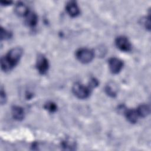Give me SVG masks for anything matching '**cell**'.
Wrapping results in <instances>:
<instances>
[{"mask_svg": "<svg viewBox=\"0 0 151 151\" xmlns=\"http://www.w3.org/2000/svg\"><path fill=\"white\" fill-rule=\"evenodd\" d=\"M22 54V50L19 47L11 49L8 54L1 58V68L5 71L11 70L19 61Z\"/></svg>", "mask_w": 151, "mask_h": 151, "instance_id": "6da1fadb", "label": "cell"}, {"mask_svg": "<svg viewBox=\"0 0 151 151\" xmlns=\"http://www.w3.org/2000/svg\"><path fill=\"white\" fill-rule=\"evenodd\" d=\"M77 59L83 63H88L93 59L94 52L87 48H81L76 52Z\"/></svg>", "mask_w": 151, "mask_h": 151, "instance_id": "7a4b0ae2", "label": "cell"}, {"mask_svg": "<svg viewBox=\"0 0 151 151\" xmlns=\"http://www.w3.org/2000/svg\"><path fill=\"white\" fill-rule=\"evenodd\" d=\"M73 92L79 99H86L90 93V88L79 83H76L73 87Z\"/></svg>", "mask_w": 151, "mask_h": 151, "instance_id": "3957f363", "label": "cell"}, {"mask_svg": "<svg viewBox=\"0 0 151 151\" xmlns=\"http://www.w3.org/2000/svg\"><path fill=\"white\" fill-rule=\"evenodd\" d=\"M116 45L119 50L123 51H129L131 50L132 47L129 40L124 36H120L117 38Z\"/></svg>", "mask_w": 151, "mask_h": 151, "instance_id": "277c9868", "label": "cell"}, {"mask_svg": "<svg viewBox=\"0 0 151 151\" xmlns=\"http://www.w3.org/2000/svg\"><path fill=\"white\" fill-rule=\"evenodd\" d=\"M123 65L122 61L117 58H111L109 61L110 70L114 74L119 73L123 67Z\"/></svg>", "mask_w": 151, "mask_h": 151, "instance_id": "5b68a950", "label": "cell"}, {"mask_svg": "<svg viewBox=\"0 0 151 151\" xmlns=\"http://www.w3.org/2000/svg\"><path fill=\"white\" fill-rule=\"evenodd\" d=\"M49 64L47 59L43 55L38 57L37 61V68L41 74H45L48 69Z\"/></svg>", "mask_w": 151, "mask_h": 151, "instance_id": "8992f818", "label": "cell"}, {"mask_svg": "<svg viewBox=\"0 0 151 151\" xmlns=\"http://www.w3.org/2000/svg\"><path fill=\"white\" fill-rule=\"evenodd\" d=\"M66 11L68 12V14L73 17H76L80 13L79 8L74 1H71L69 2L67 5H66Z\"/></svg>", "mask_w": 151, "mask_h": 151, "instance_id": "52a82bcc", "label": "cell"}, {"mask_svg": "<svg viewBox=\"0 0 151 151\" xmlns=\"http://www.w3.org/2000/svg\"><path fill=\"white\" fill-rule=\"evenodd\" d=\"M15 13L21 17H26L29 13L28 7L23 3H18L15 7Z\"/></svg>", "mask_w": 151, "mask_h": 151, "instance_id": "ba28073f", "label": "cell"}, {"mask_svg": "<svg viewBox=\"0 0 151 151\" xmlns=\"http://www.w3.org/2000/svg\"><path fill=\"white\" fill-rule=\"evenodd\" d=\"M12 114L15 119L21 120L24 117V111L21 107L14 106L12 109Z\"/></svg>", "mask_w": 151, "mask_h": 151, "instance_id": "9c48e42d", "label": "cell"}, {"mask_svg": "<svg viewBox=\"0 0 151 151\" xmlns=\"http://www.w3.org/2000/svg\"><path fill=\"white\" fill-rule=\"evenodd\" d=\"M126 116L127 119L130 122V123H134L137 121L138 119V114L136 111V110H128L125 112Z\"/></svg>", "mask_w": 151, "mask_h": 151, "instance_id": "30bf717a", "label": "cell"}, {"mask_svg": "<svg viewBox=\"0 0 151 151\" xmlns=\"http://www.w3.org/2000/svg\"><path fill=\"white\" fill-rule=\"evenodd\" d=\"M25 22L29 27L35 26L37 22V17L36 14L33 12H29L26 16Z\"/></svg>", "mask_w": 151, "mask_h": 151, "instance_id": "8fae6325", "label": "cell"}, {"mask_svg": "<svg viewBox=\"0 0 151 151\" xmlns=\"http://www.w3.org/2000/svg\"><path fill=\"white\" fill-rule=\"evenodd\" d=\"M138 116L142 117H146L150 113V108L148 106L145 104L140 105L136 110Z\"/></svg>", "mask_w": 151, "mask_h": 151, "instance_id": "7c38bea8", "label": "cell"}, {"mask_svg": "<svg viewBox=\"0 0 151 151\" xmlns=\"http://www.w3.org/2000/svg\"><path fill=\"white\" fill-rule=\"evenodd\" d=\"M63 147L67 150H73L76 146L75 142L70 139H67L63 142L62 143Z\"/></svg>", "mask_w": 151, "mask_h": 151, "instance_id": "4fadbf2b", "label": "cell"}, {"mask_svg": "<svg viewBox=\"0 0 151 151\" xmlns=\"http://www.w3.org/2000/svg\"><path fill=\"white\" fill-rule=\"evenodd\" d=\"M106 91L108 95L114 97L116 95V87L113 83H109L106 87Z\"/></svg>", "mask_w": 151, "mask_h": 151, "instance_id": "5bb4252c", "label": "cell"}, {"mask_svg": "<svg viewBox=\"0 0 151 151\" xmlns=\"http://www.w3.org/2000/svg\"><path fill=\"white\" fill-rule=\"evenodd\" d=\"M45 109L50 112H54L57 110L56 105L52 102H48L45 104Z\"/></svg>", "mask_w": 151, "mask_h": 151, "instance_id": "9a60e30c", "label": "cell"}, {"mask_svg": "<svg viewBox=\"0 0 151 151\" xmlns=\"http://www.w3.org/2000/svg\"><path fill=\"white\" fill-rule=\"evenodd\" d=\"M11 34L10 32L3 29L2 28H1V40H6L8 39L11 37Z\"/></svg>", "mask_w": 151, "mask_h": 151, "instance_id": "2e32d148", "label": "cell"}, {"mask_svg": "<svg viewBox=\"0 0 151 151\" xmlns=\"http://www.w3.org/2000/svg\"><path fill=\"white\" fill-rule=\"evenodd\" d=\"M5 100H6V96H5V92L3 91L2 89H1V103L2 104H3L5 102Z\"/></svg>", "mask_w": 151, "mask_h": 151, "instance_id": "e0dca14e", "label": "cell"}, {"mask_svg": "<svg viewBox=\"0 0 151 151\" xmlns=\"http://www.w3.org/2000/svg\"><path fill=\"white\" fill-rule=\"evenodd\" d=\"M12 2H11V1H1V4H2V5H9Z\"/></svg>", "mask_w": 151, "mask_h": 151, "instance_id": "ac0fdd59", "label": "cell"}]
</instances>
